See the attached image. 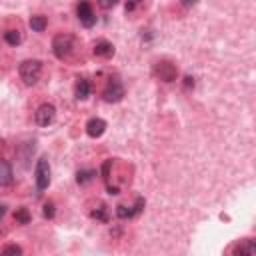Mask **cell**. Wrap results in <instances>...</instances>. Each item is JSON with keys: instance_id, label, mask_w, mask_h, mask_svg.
Here are the masks:
<instances>
[{"instance_id": "1", "label": "cell", "mask_w": 256, "mask_h": 256, "mask_svg": "<svg viewBox=\"0 0 256 256\" xmlns=\"http://www.w3.org/2000/svg\"><path fill=\"white\" fill-rule=\"evenodd\" d=\"M52 52L58 60H68L76 52V38L72 34H56L52 38Z\"/></svg>"}, {"instance_id": "12", "label": "cell", "mask_w": 256, "mask_h": 256, "mask_svg": "<svg viewBox=\"0 0 256 256\" xmlns=\"http://www.w3.org/2000/svg\"><path fill=\"white\" fill-rule=\"evenodd\" d=\"M90 218L92 220H96V222H108L110 220V214H108V206L106 204H98V206H94L92 210H90Z\"/></svg>"}, {"instance_id": "25", "label": "cell", "mask_w": 256, "mask_h": 256, "mask_svg": "<svg viewBox=\"0 0 256 256\" xmlns=\"http://www.w3.org/2000/svg\"><path fill=\"white\" fill-rule=\"evenodd\" d=\"M178 2H180L182 6H186V8H190V6L198 4V0H178Z\"/></svg>"}, {"instance_id": "22", "label": "cell", "mask_w": 256, "mask_h": 256, "mask_svg": "<svg viewBox=\"0 0 256 256\" xmlns=\"http://www.w3.org/2000/svg\"><path fill=\"white\" fill-rule=\"evenodd\" d=\"M0 254H22V248L16 244H8V246L0 248Z\"/></svg>"}, {"instance_id": "19", "label": "cell", "mask_w": 256, "mask_h": 256, "mask_svg": "<svg viewBox=\"0 0 256 256\" xmlns=\"http://www.w3.org/2000/svg\"><path fill=\"white\" fill-rule=\"evenodd\" d=\"M42 214H44V218H48V220H52L54 218V214H56V206H54V202H44V206H42Z\"/></svg>"}, {"instance_id": "5", "label": "cell", "mask_w": 256, "mask_h": 256, "mask_svg": "<svg viewBox=\"0 0 256 256\" xmlns=\"http://www.w3.org/2000/svg\"><path fill=\"white\" fill-rule=\"evenodd\" d=\"M34 176H36V188H38V192L46 190L48 184H50V164H48V158H46V156L38 158Z\"/></svg>"}, {"instance_id": "4", "label": "cell", "mask_w": 256, "mask_h": 256, "mask_svg": "<svg viewBox=\"0 0 256 256\" xmlns=\"http://www.w3.org/2000/svg\"><path fill=\"white\" fill-rule=\"evenodd\" d=\"M56 120V108H54V104H50V102H44V104H40L38 106V110L34 112V122L38 124V126H50Z\"/></svg>"}, {"instance_id": "16", "label": "cell", "mask_w": 256, "mask_h": 256, "mask_svg": "<svg viewBox=\"0 0 256 256\" xmlns=\"http://www.w3.org/2000/svg\"><path fill=\"white\" fill-rule=\"evenodd\" d=\"M14 220H16V224H28V222L32 220V214H30L28 208L20 206V208H16V212H14Z\"/></svg>"}, {"instance_id": "3", "label": "cell", "mask_w": 256, "mask_h": 256, "mask_svg": "<svg viewBox=\"0 0 256 256\" xmlns=\"http://www.w3.org/2000/svg\"><path fill=\"white\" fill-rule=\"evenodd\" d=\"M154 74H156L158 80H162V82H166V84L178 80V68H176L174 62H168V60L156 62V64H154Z\"/></svg>"}, {"instance_id": "8", "label": "cell", "mask_w": 256, "mask_h": 256, "mask_svg": "<svg viewBox=\"0 0 256 256\" xmlns=\"http://www.w3.org/2000/svg\"><path fill=\"white\" fill-rule=\"evenodd\" d=\"M92 52H94V56H98V58H112L116 50H114V44H112V42L100 38V40L94 42Z\"/></svg>"}, {"instance_id": "20", "label": "cell", "mask_w": 256, "mask_h": 256, "mask_svg": "<svg viewBox=\"0 0 256 256\" xmlns=\"http://www.w3.org/2000/svg\"><path fill=\"white\" fill-rule=\"evenodd\" d=\"M140 4H142V0H126V6H124V12L128 14V16H132L138 8H140Z\"/></svg>"}, {"instance_id": "2", "label": "cell", "mask_w": 256, "mask_h": 256, "mask_svg": "<svg viewBox=\"0 0 256 256\" xmlns=\"http://www.w3.org/2000/svg\"><path fill=\"white\" fill-rule=\"evenodd\" d=\"M18 72H20V78L26 86H34L38 80H40V74H42V62L36 60V58H28L24 62H20L18 66Z\"/></svg>"}, {"instance_id": "15", "label": "cell", "mask_w": 256, "mask_h": 256, "mask_svg": "<svg viewBox=\"0 0 256 256\" xmlns=\"http://www.w3.org/2000/svg\"><path fill=\"white\" fill-rule=\"evenodd\" d=\"M4 40H6V44H10V46H18V44L22 42V34H20V30L8 28V30L4 32Z\"/></svg>"}, {"instance_id": "11", "label": "cell", "mask_w": 256, "mask_h": 256, "mask_svg": "<svg viewBox=\"0 0 256 256\" xmlns=\"http://www.w3.org/2000/svg\"><path fill=\"white\" fill-rule=\"evenodd\" d=\"M90 92H92L90 80H88V78H78V80H76V86H74L76 98H78V100H86V98L90 96Z\"/></svg>"}, {"instance_id": "24", "label": "cell", "mask_w": 256, "mask_h": 256, "mask_svg": "<svg viewBox=\"0 0 256 256\" xmlns=\"http://www.w3.org/2000/svg\"><path fill=\"white\" fill-rule=\"evenodd\" d=\"M194 88V78L192 76H184V90Z\"/></svg>"}, {"instance_id": "23", "label": "cell", "mask_w": 256, "mask_h": 256, "mask_svg": "<svg viewBox=\"0 0 256 256\" xmlns=\"http://www.w3.org/2000/svg\"><path fill=\"white\" fill-rule=\"evenodd\" d=\"M110 166H112V160H106L102 164V178H104V182L110 180Z\"/></svg>"}, {"instance_id": "14", "label": "cell", "mask_w": 256, "mask_h": 256, "mask_svg": "<svg viewBox=\"0 0 256 256\" xmlns=\"http://www.w3.org/2000/svg\"><path fill=\"white\" fill-rule=\"evenodd\" d=\"M28 26L32 28V32H44L46 26H48V18L42 16V14H34V16H30Z\"/></svg>"}, {"instance_id": "9", "label": "cell", "mask_w": 256, "mask_h": 256, "mask_svg": "<svg viewBox=\"0 0 256 256\" xmlns=\"http://www.w3.org/2000/svg\"><path fill=\"white\" fill-rule=\"evenodd\" d=\"M106 128H108V124H106V120H102V118H90L86 122V134L90 138H100L102 134L106 132Z\"/></svg>"}, {"instance_id": "13", "label": "cell", "mask_w": 256, "mask_h": 256, "mask_svg": "<svg viewBox=\"0 0 256 256\" xmlns=\"http://www.w3.org/2000/svg\"><path fill=\"white\" fill-rule=\"evenodd\" d=\"M232 252H236V254H246V256H250V254H254L256 252V244H254V240H250V238H246V240H240L234 248H232Z\"/></svg>"}, {"instance_id": "6", "label": "cell", "mask_w": 256, "mask_h": 256, "mask_svg": "<svg viewBox=\"0 0 256 256\" xmlns=\"http://www.w3.org/2000/svg\"><path fill=\"white\" fill-rule=\"evenodd\" d=\"M124 86H122V82L118 80V78H110L108 80V84L104 86V90H102V98H104L106 102H120L122 98H124Z\"/></svg>"}, {"instance_id": "17", "label": "cell", "mask_w": 256, "mask_h": 256, "mask_svg": "<svg viewBox=\"0 0 256 256\" xmlns=\"http://www.w3.org/2000/svg\"><path fill=\"white\" fill-rule=\"evenodd\" d=\"M116 216H118L120 220H130V218H134V216H136V212H134V208H132V206L120 204V206H116Z\"/></svg>"}, {"instance_id": "26", "label": "cell", "mask_w": 256, "mask_h": 256, "mask_svg": "<svg viewBox=\"0 0 256 256\" xmlns=\"http://www.w3.org/2000/svg\"><path fill=\"white\" fill-rule=\"evenodd\" d=\"M6 208H8L6 204H0V222H2V218L6 216Z\"/></svg>"}, {"instance_id": "21", "label": "cell", "mask_w": 256, "mask_h": 256, "mask_svg": "<svg viewBox=\"0 0 256 256\" xmlns=\"http://www.w3.org/2000/svg\"><path fill=\"white\" fill-rule=\"evenodd\" d=\"M118 2H120V0H96V4H98L102 10H110V8H114Z\"/></svg>"}, {"instance_id": "10", "label": "cell", "mask_w": 256, "mask_h": 256, "mask_svg": "<svg viewBox=\"0 0 256 256\" xmlns=\"http://www.w3.org/2000/svg\"><path fill=\"white\" fill-rule=\"evenodd\" d=\"M12 180H14V176H12L10 162L4 160V158H0V186H10Z\"/></svg>"}, {"instance_id": "18", "label": "cell", "mask_w": 256, "mask_h": 256, "mask_svg": "<svg viewBox=\"0 0 256 256\" xmlns=\"http://www.w3.org/2000/svg\"><path fill=\"white\" fill-rule=\"evenodd\" d=\"M96 176V170H78L76 172V182L78 184H88Z\"/></svg>"}, {"instance_id": "7", "label": "cell", "mask_w": 256, "mask_h": 256, "mask_svg": "<svg viewBox=\"0 0 256 256\" xmlns=\"http://www.w3.org/2000/svg\"><path fill=\"white\" fill-rule=\"evenodd\" d=\"M76 16L80 20V24L84 28H92L96 24V16H94V10H92V4L88 0H80L78 6H76Z\"/></svg>"}]
</instances>
